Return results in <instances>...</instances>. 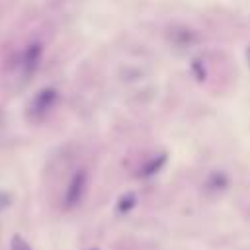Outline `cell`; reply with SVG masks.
Listing matches in <instances>:
<instances>
[{
    "label": "cell",
    "instance_id": "obj_1",
    "mask_svg": "<svg viewBox=\"0 0 250 250\" xmlns=\"http://www.w3.org/2000/svg\"><path fill=\"white\" fill-rule=\"evenodd\" d=\"M57 100H59L57 90H53V88H43V90H39V92L33 96V100L29 102L27 117H29L31 121H41V119H45V117L53 111V107L57 105Z\"/></svg>",
    "mask_w": 250,
    "mask_h": 250
},
{
    "label": "cell",
    "instance_id": "obj_2",
    "mask_svg": "<svg viewBox=\"0 0 250 250\" xmlns=\"http://www.w3.org/2000/svg\"><path fill=\"white\" fill-rule=\"evenodd\" d=\"M86 189V174L80 170L72 176V180L68 182L66 186V191H64V205L66 207H74L80 199H82V193Z\"/></svg>",
    "mask_w": 250,
    "mask_h": 250
},
{
    "label": "cell",
    "instance_id": "obj_3",
    "mask_svg": "<svg viewBox=\"0 0 250 250\" xmlns=\"http://www.w3.org/2000/svg\"><path fill=\"white\" fill-rule=\"evenodd\" d=\"M39 61H41V45L33 43L21 55V72H23V76H31L37 70Z\"/></svg>",
    "mask_w": 250,
    "mask_h": 250
},
{
    "label": "cell",
    "instance_id": "obj_4",
    "mask_svg": "<svg viewBox=\"0 0 250 250\" xmlns=\"http://www.w3.org/2000/svg\"><path fill=\"white\" fill-rule=\"evenodd\" d=\"M12 250H31V246H29L21 236L16 234V236L12 238Z\"/></svg>",
    "mask_w": 250,
    "mask_h": 250
}]
</instances>
